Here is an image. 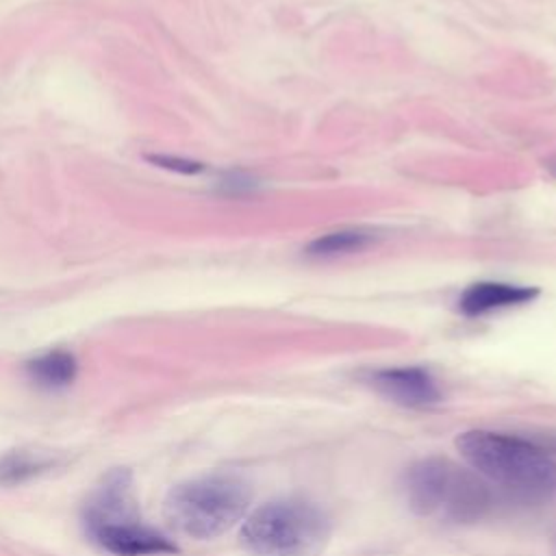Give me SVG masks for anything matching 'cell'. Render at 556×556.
Wrapping results in <instances>:
<instances>
[{
    "label": "cell",
    "mask_w": 556,
    "mask_h": 556,
    "mask_svg": "<svg viewBox=\"0 0 556 556\" xmlns=\"http://www.w3.org/2000/svg\"><path fill=\"white\" fill-rule=\"evenodd\" d=\"M456 450L478 476L521 497L545 500L556 493V460L526 439L465 430L456 437Z\"/></svg>",
    "instance_id": "obj_1"
},
{
    "label": "cell",
    "mask_w": 556,
    "mask_h": 556,
    "mask_svg": "<svg viewBox=\"0 0 556 556\" xmlns=\"http://www.w3.org/2000/svg\"><path fill=\"white\" fill-rule=\"evenodd\" d=\"M252 489L235 473H206L169 489L163 502L167 526L189 539L208 541L228 532L250 508Z\"/></svg>",
    "instance_id": "obj_2"
},
{
    "label": "cell",
    "mask_w": 556,
    "mask_h": 556,
    "mask_svg": "<svg viewBox=\"0 0 556 556\" xmlns=\"http://www.w3.org/2000/svg\"><path fill=\"white\" fill-rule=\"evenodd\" d=\"M406 504L417 515L478 521L491 506V491L473 469L430 456L413 463L402 478Z\"/></svg>",
    "instance_id": "obj_3"
},
{
    "label": "cell",
    "mask_w": 556,
    "mask_h": 556,
    "mask_svg": "<svg viewBox=\"0 0 556 556\" xmlns=\"http://www.w3.org/2000/svg\"><path fill=\"white\" fill-rule=\"evenodd\" d=\"M330 517L308 500H274L245 515L241 543L254 556H317L330 539Z\"/></svg>",
    "instance_id": "obj_4"
},
{
    "label": "cell",
    "mask_w": 556,
    "mask_h": 556,
    "mask_svg": "<svg viewBox=\"0 0 556 556\" xmlns=\"http://www.w3.org/2000/svg\"><path fill=\"white\" fill-rule=\"evenodd\" d=\"M83 523L87 534L102 528L141 523L139 500L130 469L115 467L102 476L100 484L93 489L83 508Z\"/></svg>",
    "instance_id": "obj_5"
},
{
    "label": "cell",
    "mask_w": 556,
    "mask_h": 556,
    "mask_svg": "<svg viewBox=\"0 0 556 556\" xmlns=\"http://www.w3.org/2000/svg\"><path fill=\"white\" fill-rule=\"evenodd\" d=\"M369 384L387 400L410 408L432 406L441 402V389L434 376L417 365L376 369L369 376Z\"/></svg>",
    "instance_id": "obj_6"
},
{
    "label": "cell",
    "mask_w": 556,
    "mask_h": 556,
    "mask_svg": "<svg viewBox=\"0 0 556 556\" xmlns=\"http://www.w3.org/2000/svg\"><path fill=\"white\" fill-rule=\"evenodd\" d=\"M93 543H98L104 552L115 556H159V554H176L178 547L165 534L143 526H117V528H102L89 534Z\"/></svg>",
    "instance_id": "obj_7"
},
{
    "label": "cell",
    "mask_w": 556,
    "mask_h": 556,
    "mask_svg": "<svg viewBox=\"0 0 556 556\" xmlns=\"http://www.w3.org/2000/svg\"><path fill=\"white\" fill-rule=\"evenodd\" d=\"M539 295L536 287H526V285H510V282H493V280H482L469 285L460 298H458V311L465 317H482L493 311H504V308H515L530 304Z\"/></svg>",
    "instance_id": "obj_8"
},
{
    "label": "cell",
    "mask_w": 556,
    "mask_h": 556,
    "mask_svg": "<svg viewBox=\"0 0 556 556\" xmlns=\"http://www.w3.org/2000/svg\"><path fill=\"white\" fill-rule=\"evenodd\" d=\"M24 369L37 387L63 389L74 382L78 374V363H76V356L67 350H48L26 361Z\"/></svg>",
    "instance_id": "obj_9"
},
{
    "label": "cell",
    "mask_w": 556,
    "mask_h": 556,
    "mask_svg": "<svg viewBox=\"0 0 556 556\" xmlns=\"http://www.w3.org/2000/svg\"><path fill=\"white\" fill-rule=\"evenodd\" d=\"M376 241H378V232L369 228H341V230H332L315 237L304 248V254L308 258H337V256L363 252Z\"/></svg>",
    "instance_id": "obj_10"
},
{
    "label": "cell",
    "mask_w": 556,
    "mask_h": 556,
    "mask_svg": "<svg viewBox=\"0 0 556 556\" xmlns=\"http://www.w3.org/2000/svg\"><path fill=\"white\" fill-rule=\"evenodd\" d=\"M56 465V456L43 450H11L0 456V484L26 482Z\"/></svg>",
    "instance_id": "obj_11"
},
{
    "label": "cell",
    "mask_w": 556,
    "mask_h": 556,
    "mask_svg": "<svg viewBox=\"0 0 556 556\" xmlns=\"http://www.w3.org/2000/svg\"><path fill=\"white\" fill-rule=\"evenodd\" d=\"M152 165L169 169V172H178V174H198L204 169V163L191 161V159H182V156H172V154H148L146 156Z\"/></svg>",
    "instance_id": "obj_12"
},
{
    "label": "cell",
    "mask_w": 556,
    "mask_h": 556,
    "mask_svg": "<svg viewBox=\"0 0 556 556\" xmlns=\"http://www.w3.org/2000/svg\"><path fill=\"white\" fill-rule=\"evenodd\" d=\"M256 187V180L250 178L248 174L243 172H228L222 176L219 180V189L226 193V195H243V193H250L254 191Z\"/></svg>",
    "instance_id": "obj_13"
},
{
    "label": "cell",
    "mask_w": 556,
    "mask_h": 556,
    "mask_svg": "<svg viewBox=\"0 0 556 556\" xmlns=\"http://www.w3.org/2000/svg\"><path fill=\"white\" fill-rule=\"evenodd\" d=\"M552 169H554V174H556V163H554V165H552Z\"/></svg>",
    "instance_id": "obj_14"
}]
</instances>
